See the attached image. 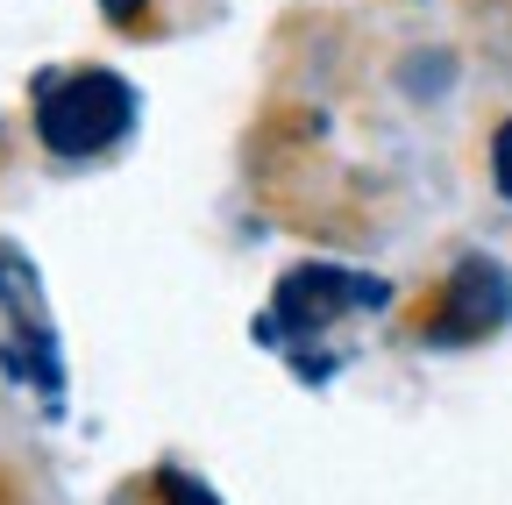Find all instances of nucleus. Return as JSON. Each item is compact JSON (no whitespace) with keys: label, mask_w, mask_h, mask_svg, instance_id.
<instances>
[{"label":"nucleus","mask_w":512,"mask_h":505,"mask_svg":"<svg viewBox=\"0 0 512 505\" xmlns=\"http://www.w3.org/2000/svg\"><path fill=\"white\" fill-rule=\"evenodd\" d=\"M36 143L64 164H86V157H107L128 129H136V86L121 72H100V65H79V72H50L36 86Z\"/></svg>","instance_id":"1"},{"label":"nucleus","mask_w":512,"mask_h":505,"mask_svg":"<svg viewBox=\"0 0 512 505\" xmlns=\"http://www.w3.org/2000/svg\"><path fill=\"white\" fill-rule=\"evenodd\" d=\"M0 321H8V335H0V363H8L15 377H29L43 399H57V392H64L57 328H50L43 285H36V271H29L22 249H0Z\"/></svg>","instance_id":"2"},{"label":"nucleus","mask_w":512,"mask_h":505,"mask_svg":"<svg viewBox=\"0 0 512 505\" xmlns=\"http://www.w3.org/2000/svg\"><path fill=\"white\" fill-rule=\"evenodd\" d=\"M384 292L377 278H363V271H342V264H299V271H285V285H278V321L292 328V335H313V328H328V321H342V313H377Z\"/></svg>","instance_id":"3"},{"label":"nucleus","mask_w":512,"mask_h":505,"mask_svg":"<svg viewBox=\"0 0 512 505\" xmlns=\"http://www.w3.org/2000/svg\"><path fill=\"white\" fill-rule=\"evenodd\" d=\"M512 313V278L491 264V257H470L456 278H448V321H441V335H491L498 321Z\"/></svg>","instance_id":"4"},{"label":"nucleus","mask_w":512,"mask_h":505,"mask_svg":"<svg viewBox=\"0 0 512 505\" xmlns=\"http://www.w3.org/2000/svg\"><path fill=\"white\" fill-rule=\"evenodd\" d=\"M157 498H164V505H221L200 477H178V470H157Z\"/></svg>","instance_id":"5"},{"label":"nucleus","mask_w":512,"mask_h":505,"mask_svg":"<svg viewBox=\"0 0 512 505\" xmlns=\"http://www.w3.org/2000/svg\"><path fill=\"white\" fill-rule=\"evenodd\" d=\"M491 171H498V193L512 200V121H505V129L491 136Z\"/></svg>","instance_id":"6"},{"label":"nucleus","mask_w":512,"mask_h":505,"mask_svg":"<svg viewBox=\"0 0 512 505\" xmlns=\"http://www.w3.org/2000/svg\"><path fill=\"white\" fill-rule=\"evenodd\" d=\"M143 8H150V0H100V15H107V22H136Z\"/></svg>","instance_id":"7"}]
</instances>
